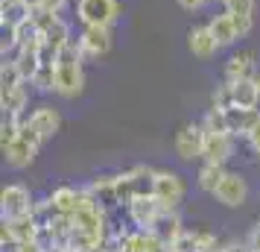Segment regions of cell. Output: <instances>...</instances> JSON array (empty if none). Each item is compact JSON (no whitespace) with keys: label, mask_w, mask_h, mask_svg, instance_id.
Returning <instances> with one entry per match:
<instances>
[{"label":"cell","mask_w":260,"mask_h":252,"mask_svg":"<svg viewBox=\"0 0 260 252\" xmlns=\"http://www.w3.org/2000/svg\"><path fill=\"white\" fill-rule=\"evenodd\" d=\"M85 91V56L76 38L56 56V94L61 100H76Z\"/></svg>","instance_id":"cell-1"},{"label":"cell","mask_w":260,"mask_h":252,"mask_svg":"<svg viewBox=\"0 0 260 252\" xmlns=\"http://www.w3.org/2000/svg\"><path fill=\"white\" fill-rule=\"evenodd\" d=\"M155 173L158 170L149 167V164H135L126 173H117V197L120 205H126L135 200V197H149L155 193Z\"/></svg>","instance_id":"cell-2"},{"label":"cell","mask_w":260,"mask_h":252,"mask_svg":"<svg viewBox=\"0 0 260 252\" xmlns=\"http://www.w3.org/2000/svg\"><path fill=\"white\" fill-rule=\"evenodd\" d=\"M41 147H44L41 135H38L36 129L24 120L21 135H18L9 147H3V158H6V164H9L12 170H24V167H29V164L36 161V156H38Z\"/></svg>","instance_id":"cell-3"},{"label":"cell","mask_w":260,"mask_h":252,"mask_svg":"<svg viewBox=\"0 0 260 252\" xmlns=\"http://www.w3.org/2000/svg\"><path fill=\"white\" fill-rule=\"evenodd\" d=\"M76 18L82 26H114L120 21L117 0H76Z\"/></svg>","instance_id":"cell-4"},{"label":"cell","mask_w":260,"mask_h":252,"mask_svg":"<svg viewBox=\"0 0 260 252\" xmlns=\"http://www.w3.org/2000/svg\"><path fill=\"white\" fill-rule=\"evenodd\" d=\"M155 197L164 205V211H178V205L187 197V182L176 170H158L155 173Z\"/></svg>","instance_id":"cell-5"},{"label":"cell","mask_w":260,"mask_h":252,"mask_svg":"<svg viewBox=\"0 0 260 252\" xmlns=\"http://www.w3.org/2000/svg\"><path fill=\"white\" fill-rule=\"evenodd\" d=\"M248 193H251V188H248L246 176H243L240 170H228L211 197L219 205H225V208H243V205L248 203Z\"/></svg>","instance_id":"cell-6"},{"label":"cell","mask_w":260,"mask_h":252,"mask_svg":"<svg viewBox=\"0 0 260 252\" xmlns=\"http://www.w3.org/2000/svg\"><path fill=\"white\" fill-rule=\"evenodd\" d=\"M202 147H205V129L199 120H187L178 126L176 138H173V150L181 161H196L202 158Z\"/></svg>","instance_id":"cell-7"},{"label":"cell","mask_w":260,"mask_h":252,"mask_svg":"<svg viewBox=\"0 0 260 252\" xmlns=\"http://www.w3.org/2000/svg\"><path fill=\"white\" fill-rule=\"evenodd\" d=\"M32 193L26 185L21 182H9L3 191H0V214L3 220H9V217H24V214H32Z\"/></svg>","instance_id":"cell-8"},{"label":"cell","mask_w":260,"mask_h":252,"mask_svg":"<svg viewBox=\"0 0 260 252\" xmlns=\"http://www.w3.org/2000/svg\"><path fill=\"white\" fill-rule=\"evenodd\" d=\"M76 44L82 50L85 62L91 59H103L111 53V44H114V36H111V26H82V33L76 38Z\"/></svg>","instance_id":"cell-9"},{"label":"cell","mask_w":260,"mask_h":252,"mask_svg":"<svg viewBox=\"0 0 260 252\" xmlns=\"http://www.w3.org/2000/svg\"><path fill=\"white\" fill-rule=\"evenodd\" d=\"M164 214V205L158 203V197L149 193V197H135L129 205H126V217L135 229H152L155 220Z\"/></svg>","instance_id":"cell-10"},{"label":"cell","mask_w":260,"mask_h":252,"mask_svg":"<svg viewBox=\"0 0 260 252\" xmlns=\"http://www.w3.org/2000/svg\"><path fill=\"white\" fill-rule=\"evenodd\" d=\"M234 156V135L231 132H205V147H202V161L211 164H228Z\"/></svg>","instance_id":"cell-11"},{"label":"cell","mask_w":260,"mask_h":252,"mask_svg":"<svg viewBox=\"0 0 260 252\" xmlns=\"http://www.w3.org/2000/svg\"><path fill=\"white\" fill-rule=\"evenodd\" d=\"M26 123H29V126L41 135V141L47 144V141H53V138L59 135L61 115H59V108H53V106H38L26 115Z\"/></svg>","instance_id":"cell-12"},{"label":"cell","mask_w":260,"mask_h":252,"mask_svg":"<svg viewBox=\"0 0 260 252\" xmlns=\"http://www.w3.org/2000/svg\"><path fill=\"white\" fill-rule=\"evenodd\" d=\"M88 193L94 197V203L103 208V211H114V208H123L120 205V197H117V176H96V179H91L88 185Z\"/></svg>","instance_id":"cell-13"},{"label":"cell","mask_w":260,"mask_h":252,"mask_svg":"<svg viewBox=\"0 0 260 252\" xmlns=\"http://www.w3.org/2000/svg\"><path fill=\"white\" fill-rule=\"evenodd\" d=\"M47 200L53 203V208H56V211H61V214H76V211L85 205V200H88V188L59 185L56 191H50Z\"/></svg>","instance_id":"cell-14"},{"label":"cell","mask_w":260,"mask_h":252,"mask_svg":"<svg viewBox=\"0 0 260 252\" xmlns=\"http://www.w3.org/2000/svg\"><path fill=\"white\" fill-rule=\"evenodd\" d=\"M187 47H190V53L196 56V59H213L216 53H219V41L213 38V33H211V26L208 24H199V26H193L187 33Z\"/></svg>","instance_id":"cell-15"},{"label":"cell","mask_w":260,"mask_h":252,"mask_svg":"<svg viewBox=\"0 0 260 252\" xmlns=\"http://www.w3.org/2000/svg\"><path fill=\"white\" fill-rule=\"evenodd\" d=\"M26 103H29V85L21 82L15 88H0V108L3 115H12V118L26 120Z\"/></svg>","instance_id":"cell-16"},{"label":"cell","mask_w":260,"mask_h":252,"mask_svg":"<svg viewBox=\"0 0 260 252\" xmlns=\"http://www.w3.org/2000/svg\"><path fill=\"white\" fill-rule=\"evenodd\" d=\"M225 115H228V132L234 135V138H243V141L248 138V132L257 126V120H260V111H257V108L228 106V108H225Z\"/></svg>","instance_id":"cell-17"},{"label":"cell","mask_w":260,"mask_h":252,"mask_svg":"<svg viewBox=\"0 0 260 252\" xmlns=\"http://www.w3.org/2000/svg\"><path fill=\"white\" fill-rule=\"evenodd\" d=\"M149 232H155V235L164 240L167 246H173V243H176V240L187 232V229H184V223H181L178 211H164V214L155 220V226L149 229Z\"/></svg>","instance_id":"cell-18"},{"label":"cell","mask_w":260,"mask_h":252,"mask_svg":"<svg viewBox=\"0 0 260 252\" xmlns=\"http://www.w3.org/2000/svg\"><path fill=\"white\" fill-rule=\"evenodd\" d=\"M257 71H254V53H234L231 59L225 62V79L228 82H237V79H254Z\"/></svg>","instance_id":"cell-19"},{"label":"cell","mask_w":260,"mask_h":252,"mask_svg":"<svg viewBox=\"0 0 260 252\" xmlns=\"http://www.w3.org/2000/svg\"><path fill=\"white\" fill-rule=\"evenodd\" d=\"M32 18V6L26 0H0V24L3 26H21Z\"/></svg>","instance_id":"cell-20"},{"label":"cell","mask_w":260,"mask_h":252,"mask_svg":"<svg viewBox=\"0 0 260 252\" xmlns=\"http://www.w3.org/2000/svg\"><path fill=\"white\" fill-rule=\"evenodd\" d=\"M208 26H211L213 38L219 41V47H231L237 38H240V33H237V26H234V18H231L228 12L213 15L211 21H208Z\"/></svg>","instance_id":"cell-21"},{"label":"cell","mask_w":260,"mask_h":252,"mask_svg":"<svg viewBox=\"0 0 260 252\" xmlns=\"http://www.w3.org/2000/svg\"><path fill=\"white\" fill-rule=\"evenodd\" d=\"M231 88H234V106H240V108H257L260 106L257 79H237V82H231Z\"/></svg>","instance_id":"cell-22"},{"label":"cell","mask_w":260,"mask_h":252,"mask_svg":"<svg viewBox=\"0 0 260 252\" xmlns=\"http://www.w3.org/2000/svg\"><path fill=\"white\" fill-rule=\"evenodd\" d=\"M228 173L225 164H211V161H202L199 173H196V185H199L202 193H213L216 191V185L222 182V176Z\"/></svg>","instance_id":"cell-23"},{"label":"cell","mask_w":260,"mask_h":252,"mask_svg":"<svg viewBox=\"0 0 260 252\" xmlns=\"http://www.w3.org/2000/svg\"><path fill=\"white\" fill-rule=\"evenodd\" d=\"M71 41H73V36H71V24H68L64 18H59V21L50 26V30H44V44H47L50 50H56V53H59L61 47H68Z\"/></svg>","instance_id":"cell-24"},{"label":"cell","mask_w":260,"mask_h":252,"mask_svg":"<svg viewBox=\"0 0 260 252\" xmlns=\"http://www.w3.org/2000/svg\"><path fill=\"white\" fill-rule=\"evenodd\" d=\"M29 85L41 94H56V62H41V68Z\"/></svg>","instance_id":"cell-25"},{"label":"cell","mask_w":260,"mask_h":252,"mask_svg":"<svg viewBox=\"0 0 260 252\" xmlns=\"http://www.w3.org/2000/svg\"><path fill=\"white\" fill-rule=\"evenodd\" d=\"M199 123H202L205 132H228V115H225V108L213 106V103H211V108L205 111V118H202Z\"/></svg>","instance_id":"cell-26"},{"label":"cell","mask_w":260,"mask_h":252,"mask_svg":"<svg viewBox=\"0 0 260 252\" xmlns=\"http://www.w3.org/2000/svg\"><path fill=\"white\" fill-rule=\"evenodd\" d=\"M26 82L21 71H18V65L15 59H3V68H0V88H15V85Z\"/></svg>","instance_id":"cell-27"},{"label":"cell","mask_w":260,"mask_h":252,"mask_svg":"<svg viewBox=\"0 0 260 252\" xmlns=\"http://www.w3.org/2000/svg\"><path fill=\"white\" fill-rule=\"evenodd\" d=\"M211 103H213V106H219V108L234 106V88H231V82H228V79H225L222 85H216V91H213Z\"/></svg>","instance_id":"cell-28"},{"label":"cell","mask_w":260,"mask_h":252,"mask_svg":"<svg viewBox=\"0 0 260 252\" xmlns=\"http://www.w3.org/2000/svg\"><path fill=\"white\" fill-rule=\"evenodd\" d=\"M254 0H228L225 3V12L228 15H254Z\"/></svg>","instance_id":"cell-29"},{"label":"cell","mask_w":260,"mask_h":252,"mask_svg":"<svg viewBox=\"0 0 260 252\" xmlns=\"http://www.w3.org/2000/svg\"><path fill=\"white\" fill-rule=\"evenodd\" d=\"M246 249L248 252H260V223L251 232H248V238H246Z\"/></svg>","instance_id":"cell-30"},{"label":"cell","mask_w":260,"mask_h":252,"mask_svg":"<svg viewBox=\"0 0 260 252\" xmlns=\"http://www.w3.org/2000/svg\"><path fill=\"white\" fill-rule=\"evenodd\" d=\"M176 3L184 12H202V9L208 6V0H176Z\"/></svg>","instance_id":"cell-31"},{"label":"cell","mask_w":260,"mask_h":252,"mask_svg":"<svg viewBox=\"0 0 260 252\" xmlns=\"http://www.w3.org/2000/svg\"><path fill=\"white\" fill-rule=\"evenodd\" d=\"M246 144L251 147V153H254V156H260V120H257V126H254V129L248 132Z\"/></svg>","instance_id":"cell-32"},{"label":"cell","mask_w":260,"mask_h":252,"mask_svg":"<svg viewBox=\"0 0 260 252\" xmlns=\"http://www.w3.org/2000/svg\"><path fill=\"white\" fill-rule=\"evenodd\" d=\"M222 252H248V249H246V243H243V246H240V243H225Z\"/></svg>","instance_id":"cell-33"},{"label":"cell","mask_w":260,"mask_h":252,"mask_svg":"<svg viewBox=\"0 0 260 252\" xmlns=\"http://www.w3.org/2000/svg\"><path fill=\"white\" fill-rule=\"evenodd\" d=\"M219 3H222V6H225V3H228V0H219Z\"/></svg>","instance_id":"cell-34"}]
</instances>
